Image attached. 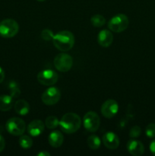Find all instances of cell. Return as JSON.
Returning <instances> with one entry per match:
<instances>
[{
    "label": "cell",
    "instance_id": "6da1fadb",
    "mask_svg": "<svg viewBox=\"0 0 155 156\" xmlns=\"http://www.w3.org/2000/svg\"><path fill=\"white\" fill-rule=\"evenodd\" d=\"M81 125V119L75 113H67L59 120V127L67 134L77 132Z\"/></svg>",
    "mask_w": 155,
    "mask_h": 156
},
{
    "label": "cell",
    "instance_id": "7a4b0ae2",
    "mask_svg": "<svg viewBox=\"0 0 155 156\" xmlns=\"http://www.w3.org/2000/svg\"><path fill=\"white\" fill-rule=\"evenodd\" d=\"M53 42L56 49L62 52H67L74 46V37L68 30H62L54 34Z\"/></svg>",
    "mask_w": 155,
    "mask_h": 156
},
{
    "label": "cell",
    "instance_id": "3957f363",
    "mask_svg": "<svg viewBox=\"0 0 155 156\" xmlns=\"http://www.w3.org/2000/svg\"><path fill=\"white\" fill-rule=\"evenodd\" d=\"M129 24V20L124 14H118L112 17L108 22V28L114 33H120L126 30Z\"/></svg>",
    "mask_w": 155,
    "mask_h": 156
},
{
    "label": "cell",
    "instance_id": "277c9868",
    "mask_svg": "<svg viewBox=\"0 0 155 156\" xmlns=\"http://www.w3.org/2000/svg\"><path fill=\"white\" fill-rule=\"evenodd\" d=\"M19 30V25L14 19L7 18L0 22V35L5 38L15 37Z\"/></svg>",
    "mask_w": 155,
    "mask_h": 156
},
{
    "label": "cell",
    "instance_id": "5b68a950",
    "mask_svg": "<svg viewBox=\"0 0 155 156\" xmlns=\"http://www.w3.org/2000/svg\"><path fill=\"white\" fill-rule=\"evenodd\" d=\"M6 130L13 136H21L26 129L25 122L19 117L10 118L5 124Z\"/></svg>",
    "mask_w": 155,
    "mask_h": 156
},
{
    "label": "cell",
    "instance_id": "8992f818",
    "mask_svg": "<svg viewBox=\"0 0 155 156\" xmlns=\"http://www.w3.org/2000/svg\"><path fill=\"white\" fill-rule=\"evenodd\" d=\"M54 66L58 71L65 73L69 71L73 65V59L70 55L65 53H59L53 60Z\"/></svg>",
    "mask_w": 155,
    "mask_h": 156
},
{
    "label": "cell",
    "instance_id": "52a82bcc",
    "mask_svg": "<svg viewBox=\"0 0 155 156\" xmlns=\"http://www.w3.org/2000/svg\"><path fill=\"white\" fill-rule=\"evenodd\" d=\"M83 124L86 130H88V132H96L100 127V117L94 111H88L84 116Z\"/></svg>",
    "mask_w": 155,
    "mask_h": 156
},
{
    "label": "cell",
    "instance_id": "ba28073f",
    "mask_svg": "<svg viewBox=\"0 0 155 156\" xmlns=\"http://www.w3.org/2000/svg\"><path fill=\"white\" fill-rule=\"evenodd\" d=\"M61 98V92L56 87H50L41 95V100L46 105L51 106L59 102Z\"/></svg>",
    "mask_w": 155,
    "mask_h": 156
},
{
    "label": "cell",
    "instance_id": "9c48e42d",
    "mask_svg": "<svg viewBox=\"0 0 155 156\" xmlns=\"http://www.w3.org/2000/svg\"><path fill=\"white\" fill-rule=\"evenodd\" d=\"M59 76L52 69H44L37 75V81L40 84L45 86H52L57 82Z\"/></svg>",
    "mask_w": 155,
    "mask_h": 156
},
{
    "label": "cell",
    "instance_id": "30bf717a",
    "mask_svg": "<svg viewBox=\"0 0 155 156\" xmlns=\"http://www.w3.org/2000/svg\"><path fill=\"white\" fill-rule=\"evenodd\" d=\"M100 111H101L102 115L106 118H112L116 115L119 111L118 103L112 99L106 100L102 105Z\"/></svg>",
    "mask_w": 155,
    "mask_h": 156
},
{
    "label": "cell",
    "instance_id": "8fae6325",
    "mask_svg": "<svg viewBox=\"0 0 155 156\" xmlns=\"http://www.w3.org/2000/svg\"><path fill=\"white\" fill-rule=\"evenodd\" d=\"M102 142H103V145L109 149H117L119 146L120 143L118 136L111 131L106 133L103 136Z\"/></svg>",
    "mask_w": 155,
    "mask_h": 156
},
{
    "label": "cell",
    "instance_id": "7c38bea8",
    "mask_svg": "<svg viewBox=\"0 0 155 156\" xmlns=\"http://www.w3.org/2000/svg\"><path fill=\"white\" fill-rule=\"evenodd\" d=\"M45 129V123L40 120H33L27 126V133L33 137L39 136Z\"/></svg>",
    "mask_w": 155,
    "mask_h": 156
},
{
    "label": "cell",
    "instance_id": "4fadbf2b",
    "mask_svg": "<svg viewBox=\"0 0 155 156\" xmlns=\"http://www.w3.org/2000/svg\"><path fill=\"white\" fill-rule=\"evenodd\" d=\"M126 148L128 152L134 156H140L144 152V146L143 143L136 140H129Z\"/></svg>",
    "mask_w": 155,
    "mask_h": 156
},
{
    "label": "cell",
    "instance_id": "5bb4252c",
    "mask_svg": "<svg viewBox=\"0 0 155 156\" xmlns=\"http://www.w3.org/2000/svg\"><path fill=\"white\" fill-rule=\"evenodd\" d=\"M97 41L100 46L104 48H107L113 41V34L112 32L109 30H102L99 32L98 36H97Z\"/></svg>",
    "mask_w": 155,
    "mask_h": 156
},
{
    "label": "cell",
    "instance_id": "9a60e30c",
    "mask_svg": "<svg viewBox=\"0 0 155 156\" xmlns=\"http://www.w3.org/2000/svg\"><path fill=\"white\" fill-rule=\"evenodd\" d=\"M64 142L63 134L59 130H54L50 133L48 137V143L52 147L59 148Z\"/></svg>",
    "mask_w": 155,
    "mask_h": 156
},
{
    "label": "cell",
    "instance_id": "2e32d148",
    "mask_svg": "<svg viewBox=\"0 0 155 156\" xmlns=\"http://www.w3.org/2000/svg\"><path fill=\"white\" fill-rule=\"evenodd\" d=\"M15 112L21 116H25L30 111V105L25 100H18L14 105Z\"/></svg>",
    "mask_w": 155,
    "mask_h": 156
},
{
    "label": "cell",
    "instance_id": "e0dca14e",
    "mask_svg": "<svg viewBox=\"0 0 155 156\" xmlns=\"http://www.w3.org/2000/svg\"><path fill=\"white\" fill-rule=\"evenodd\" d=\"M13 106V98L11 95L3 94L0 96V111H8Z\"/></svg>",
    "mask_w": 155,
    "mask_h": 156
},
{
    "label": "cell",
    "instance_id": "ac0fdd59",
    "mask_svg": "<svg viewBox=\"0 0 155 156\" xmlns=\"http://www.w3.org/2000/svg\"><path fill=\"white\" fill-rule=\"evenodd\" d=\"M88 145L90 149L93 150H97L101 145V140L98 136L91 135L88 139Z\"/></svg>",
    "mask_w": 155,
    "mask_h": 156
},
{
    "label": "cell",
    "instance_id": "d6986e66",
    "mask_svg": "<svg viewBox=\"0 0 155 156\" xmlns=\"http://www.w3.org/2000/svg\"><path fill=\"white\" fill-rule=\"evenodd\" d=\"M19 145L22 149H30L33 146V140L27 135H21L19 138Z\"/></svg>",
    "mask_w": 155,
    "mask_h": 156
},
{
    "label": "cell",
    "instance_id": "ffe728a7",
    "mask_svg": "<svg viewBox=\"0 0 155 156\" xmlns=\"http://www.w3.org/2000/svg\"><path fill=\"white\" fill-rule=\"evenodd\" d=\"M59 126V120L57 117L55 116H49L48 117H46L45 120V126H46L48 129H56Z\"/></svg>",
    "mask_w": 155,
    "mask_h": 156
},
{
    "label": "cell",
    "instance_id": "44dd1931",
    "mask_svg": "<svg viewBox=\"0 0 155 156\" xmlns=\"http://www.w3.org/2000/svg\"><path fill=\"white\" fill-rule=\"evenodd\" d=\"M91 22L94 27H100L104 25L106 23V19L101 15H94L91 17Z\"/></svg>",
    "mask_w": 155,
    "mask_h": 156
},
{
    "label": "cell",
    "instance_id": "7402d4cb",
    "mask_svg": "<svg viewBox=\"0 0 155 156\" xmlns=\"http://www.w3.org/2000/svg\"><path fill=\"white\" fill-rule=\"evenodd\" d=\"M9 88L10 89V95L13 98L19 97L20 94H21V90L18 86V84L16 82L12 81V82H9Z\"/></svg>",
    "mask_w": 155,
    "mask_h": 156
},
{
    "label": "cell",
    "instance_id": "603a6c76",
    "mask_svg": "<svg viewBox=\"0 0 155 156\" xmlns=\"http://www.w3.org/2000/svg\"><path fill=\"white\" fill-rule=\"evenodd\" d=\"M53 37H54V34L51 30L48 28H46L41 31V37L46 41H53Z\"/></svg>",
    "mask_w": 155,
    "mask_h": 156
},
{
    "label": "cell",
    "instance_id": "cb8c5ba5",
    "mask_svg": "<svg viewBox=\"0 0 155 156\" xmlns=\"http://www.w3.org/2000/svg\"><path fill=\"white\" fill-rule=\"evenodd\" d=\"M145 134L148 138H155V123H149L145 129Z\"/></svg>",
    "mask_w": 155,
    "mask_h": 156
},
{
    "label": "cell",
    "instance_id": "d4e9b609",
    "mask_svg": "<svg viewBox=\"0 0 155 156\" xmlns=\"http://www.w3.org/2000/svg\"><path fill=\"white\" fill-rule=\"evenodd\" d=\"M141 133V129L138 126H134L129 132V136L131 138H137L139 136Z\"/></svg>",
    "mask_w": 155,
    "mask_h": 156
},
{
    "label": "cell",
    "instance_id": "484cf974",
    "mask_svg": "<svg viewBox=\"0 0 155 156\" xmlns=\"http://www.w3.org/2000/svg\"><path fill=\"white\" fill-rule=\"evenodd\" d=\"M5 147V141L2 136L0 134V152H2L4 150Z\"/></svg>",
    "mask_w": 155,
    "mask_h": 156
},
{
    "label": "cell",
    "instance_id": "4316f807",
    "mask_svg": "<svg viewBox=\"0 0 155 156\" xmlns=\"http://www.w3.org/2000/svg\"><path fill=\"white\" fill-rule=\"evenodd\" d=\"M150 151L153 155H155V140H153V141L150 143Z\"/></svg>",
    "mask_w": 155,
    "mask_h": 156
},
{
    "label": "cell",
    "instance_id": "83f0119b",
    "mask_svg": "<svg viewBox=\"0 0 155 156\" xmlns=\"http://www.w3.org/2000/svg\"><path fill=\"white\" fill-rule=\"evenodd\" d=\"M4 79H5V73L4 71H3L2 69L0 67V83H2V82L4 81Z\"/></svg>",
    "mask_w": 155,
    "mask_h": 156
},
{
    "label": "cell",
    "instance_id": "f1b7e54d",
    "mask_svg": "<svg viewBox=\"0 0 155 156\" xmlns=\"http://www.w3.org/2000/svg\"><path fill=\"white\" fill-rule=\"evenodd\" d=\"M37 156H50V154L47 152L46 151H41L40 152L37 154Z\"/></svg>",
    "mask_w": 155,
    "mask_h": 156
},
{
    "label": "cell",
    "instance_id": "f546056e",
    "mask_svg": "<svg viewBox=\"0 0 155 156\" xmlns=\"http://www.w3.org/2000/svg\"><path fill=\"white\" fill-rule=\"evenodd\" d=\"M36 1H38V2H44V1H46V0H36Z\"/></svg>",
    "mask_w": 155,
    "mask_h": 156
}]
</instances>
